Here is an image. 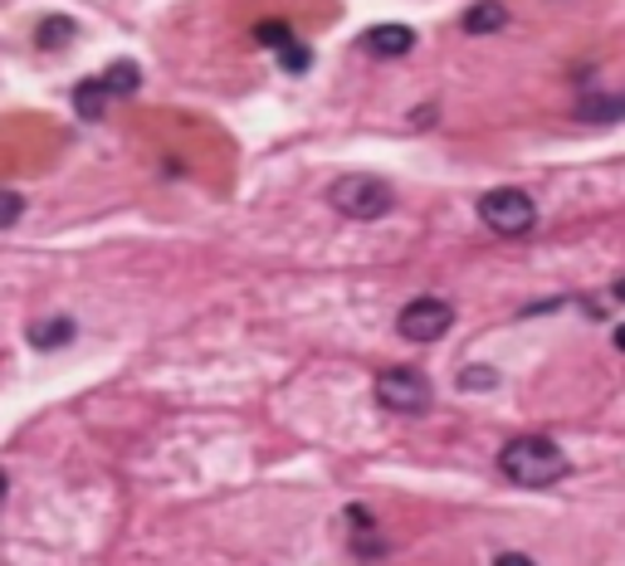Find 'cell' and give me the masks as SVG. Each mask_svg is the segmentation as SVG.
Listing matches in <instances>:
<instances>
[{"mask_svg": "<svg viewBox=\"0 0 625 566\" xmlns=\"http://www.w3.org/2000/svg\"><path fill=\"white\" fill-rule=\"evenodd\" d=\"M450 323H454V308L445 298H411L401 308V318H396L406 342H440L450 333Z\"/></svg>", "mask_w": 625, "mask_h": 566, "instance_id": "cell-5", "label": "cell"}, {"mask_svg": "<svg viewBox=\"0 0 625 566\" xmlns=\"http://www.w3.org/2000/svg\"><path fill=\"white\" fill-rule=\"evenodd\" d=\"M576 118H582V122H616V118H625V98L596 94V98H586V104L576 108Z\"/></svg>", "mask_w": 625, "mask_h": 566, "instance_id": "cell-12", "label": "cell"}, {"mask_svg": "<svg viewBox=\"0 0 625 566\" xmlns=\"http://www.w3.org/2000/svg\"><path fill=\"white\" fill-rule=\"evenodd\" d=\"M20 215H25V196L20 191H0V230H10Z\"/></svg>", "mask_w": 625, "mask_h": 566, "instance_id": "cell-15", "label": "cell"}, {"mask_svg": "<svg viewBox=\"0 0 625 566\" xmlns=\"http://www.w3.org/2000/svg\"><path fill=\"white\" fill-rule=\"evenodd\" d=\"M616 347H621V352H625V323L616 327Z\"/></svg>", "mask_w": 625, "mask_h": 566, "instance_id": "cell-18", "label": "cell"}, {"mask_svg": "<svg viewBox=\"0 0 625 566\" xmlns=\"http://www.w3.org/2000/svg\"><path fill=\"white\" fill-rule=\"evenodd\" d=\"M74 337V323L69 318H50V323H35L30 327V342L40 347V352H50V347H64Z\"/></svg>", "mask_w": 625, "mask_h": 566, "instance_id": "cell-10", "label": "cell"}, {"mask_svg": "<svg viewBox=\"0 0 625 566\" xmlns=\"http://www.w3.org/2000/svg\"><path fill=\"white\" fill-rule=\"evenodd\" d=\"M327 206L337 215H347V220H381V215L396 206V191L371 172H352L327 186Z\"/></svg>", "mask_w": 625, "mask_h": 566, "instance_id": "cell-2", "label": "cell"}, {"mask_svg": "<svg viewBox=\"0 0 625 566\" xmlns=\"http://www.w3.org/2000/svg\"><path fill=\"white\" fill-rule=\"evenodd\" d=\"M78 35V25L69 15H50V20H40L35 25V50H64Z\"/></svg>", "mask_w": 625, "mask_h": 566, "instance_id": "cell-9", "label": "cell"}, {"mask_svg": "<svg viewBox=\"0 0 625 566\" xmlns=\"http://www.w3.org/2000/svg\"><path fill=\"white\" fill-rule=\"evenodd\" d=\"M508 25V10L498 6V0H479V6L464 15V30L470 35H494V30H504Z\"/></svg>", "mask_w": 625, "mask_h": 566, "instance_id": "cell-8", "label": "cell"}, {"mask_svg": "<svg viewBox=\"0 0 625 566\" xmlns=\"http://www.w3.org/2000/svg\"><path fill=\"white\" fill-rule=\"evenodd\" d=\"M255 40L259 44H269V50H283V44H293V35H289V25L283 20H265V25H255Z\"/></svg>", "mask_w": 625, "mask_h": 566, "instance_id": "cell-13", "label": "cell"}, {"mask_svg": "<svg viewBox=\"0 0 625 566\" xmlns=\"http://www.w3.org/2000/svg\"><path fill=\"white\" fill-rule=\"evenodd\" d=\"M494 566H532L522 552H504V557H494Z\"/></svg>", "mask_w": 625, "mask_h": 566, "instance_id": "cell-17", "label": "cell"}, {"mask_svg": "<svg viewBox=\"0 0 625 566\" xmlns=\"http://www.w3.org/2000/svg\"><path fill=\"white\" fill-rule=\"evenodd\" d=\"M494 381H498L494 371H464V377H460V387H464V391H474V387H494Z\"/></svg>", "mask_w": 625, "mask_h": 566, "instance_id": "cell-16", "label": "cell"}, {"mask_svg": "<svg viewBox=\"0 0 625 566\" xmlns=\"http://www.w3.org/2000/svg\"><path fill=\"white\" fill-rule=\"evenodd\" d=\"M498 469H504V479L522 483V489H548V483H557L567 474V455L548 435H522V439H508L504 445Z\"/></svg>", "mask_w": 625, "mask_h": 566, "instance_id": "cell-1", "label": "cell"}, {"mask_svg": "<svg viewBox=\"0 0 625 566\" xmlns=\"http://www.w3.org/2000/svg\"><path fill=\"white\" fill-rule=\"evenodd\" d=\"M104 84H108V94H138V84H142V74H138V64L132 59H118V64H108L104 69Z\"/></svg>", "mask_w": 625, "mask_h": 566, "instance_id": "cell-11", "label": "cell"}, {"mask_svg": "<svg viewBox=\"0 0 625 566\" xmlns=\"http://www.w3.org/2000/svg\"><path fill=\"white\" fill-rule=\"evenodd\" d=\"M377 401L386 405V411H396V415H420V411H430L435 391H430V381L420 377V371L391 367V371H381V377H377Z\"/></svg>", "mask_w": 625, "mask_h": 566, "instance_id": "cell-3", "label": "cell"}, {"mask_svg": "<svg viewBox=\"0 0 625 566\" xmlns=\"http://www.w3.org/2000/svg\"><path fill=\"white\" fill-rule=\"evenodd\" d=\"M6 489H10V483H6V474H0V503H6Z\"/></svg>", "mask_w": 625, "mask_h": 566, "instance_id": "cell-19", "label": "cell"}, {"mask_svg": "<svg viewBox=\"0 0 625 566\" xmlns=\"http://www.w3.org/2000/svg\"><path fill=\"white\" fill-rule=\"evenodd\" d=\"M279 64H283V69H289V74H303V69H309V64H313L309 44H299V40H293V44H283V50H279Z\"/></svg>", "mask_w": 625, "mask_h": 566, "instance_id": "cell-14", "label": "cell"}, {"mask_svg": "<svg viewBox=\"0 0 625 566\" xmlns=\"http://www.w3.org/2000/svg\"><path fill=\"white\" fill-rule=\"evenodd\" d=\"M108 84H104V78H84V84H78L74 88V112H78V118H88V122H98V118H104V108H108Z\"/></svg>", "mask_w": 625, "mask_h": 566, "instance_id": "cell-7", "label": "cell"}, {"mask_svg": "<svg viewBox=\"0 0 625 566\" xmlns=\"http://www.w3.org/2000/svg\"><path fill=\"white\" fill-rule=\"evenodd\" d=\"M616 298H625V279H621V283H616Z\"/></svg>", "mask_w": 625, "mask_h": 566, "instance_id": "cell-20", "label": "cell"}, {"mask_svg": "<svg viewBox=\"0 0 625 566\" xmlns=\"http://www.w3.org/2000/svg\"><path fill=\"white\" fill-rule=\"evenodd\" d=\"M357 44L367 54H377V59H401V54L416 50V30L411 25H371Z\"/></svg>", "mask_w": 625, "mask_h": 566, "instance_id": "cell-6", "label": "cell"}, {"mask_svg": "<svg viewBox=\"0 0 625 566\" xmlns=\"http://www.w3.org/2000/svg\"><path fill=\"white\" fill-rule=\"evenodd\" d=\"M479 220L494 235H522V230H532V220H538V206H532L522 191L498 186V191H488V196L479 200Z\"/></svg>", "mask_w": 625, "mask_h": 566, "instance_id": "cell-4", "label": "cell"}]
</instances>
